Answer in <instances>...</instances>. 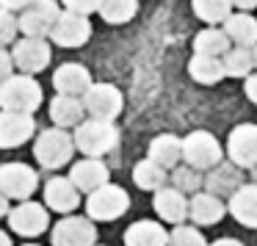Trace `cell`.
Returning a JSON list of instances; mask_svg holds the SVG:
<instances>
[{"mask_svg": "<svg viewBox=\"0 0 257 246\" xmlns=\"http://www.w3.org/2000/svg\"><path fill=\"white\" fill-rule=\"evenodd\" d=\"M227 158L240 169H254L257 166V125L243 122L238 128H232V133L227 136Z\"/></svg>", "mask_w": 257, "mask_h": 246, "instance_id": "cell-11", "label": "cell"}, {"mask_svg": "<svg viewBox=\"0 0 257 246\" xmlns=\"http://www.w3.org/2000/svg\"><path fill=\"white\" fill-rule=\"evenodd\" d=\"M194 6V14L207 25H224L229 17H232V0H191Z\"/></svg>", "mask_w": 257, "mask_h": 246, "instance_id": "cell-29", "label": "cell"}, {"mask_svg": "<svg viewBox=\"0 0 257 246\" xmlns=\"http://www.w3.org/2000/svg\"><path fill=\"white\" fill-rule=\"evenodd\" d=\"M83 105L91 119H108V122H113L124 108V97L111 83H94L83 94Z\"/></svg>", "mask_w": 257, "mask_h": 246, "instance_id": "cell-12", "label": "cell"}, {"mask_svg": "<svg viewBox=\"0 0 257 246\" xmlns=\"http://www.w3.org/2000/svg\"><path fill=\"white\" fill-rule=\"evenodd\" d=\"M169 174H172V172L163 169L161 163L144 158V161H139L133 166V183H136V188L155 194V191H161V188H166V185H169Z\"/></svg>", "mask_w": 257, "mask_h": 246, "instance_id": "cell-25", "label": "cell"}, {"mask_svg": "<svg viewBox=\"0 0 257 246\" xmlns=\"http://www.w3.org/2000/svg\"><path fill=\"white\" fill-rule=\"evenodd\" d=\"M136 12H139V0H102L97 14L108 25H124L136 17Z\"/></svg>", "mask_w": 257, "mask_h": 246, "instance_id": "cell-32", "label": "cell"}, {"mask_svg": "<svg viewBox=\"0 0 257 246\" xmlns=\"http://www.w3.org/2000/svg\"><path fill=\"white\" fill-rule=\"evenodd\" d=\"M224 31L235 47H257V20L249 12H235L224 23Z\"/></svg>", "mask_w": 257, "mask_h": 246, "instance_id": "cell-26", "label": "cell"}, {"mask_svg": "<svg viewBox=\"0 0 257 246\" xmlns=\"http://www.w3.org/2000/svg\"><path fill=\"white\" fill-rule=\"evenodd\" d=\"M229 216L249 229H257V183H243L227 199Z\"/></svg>", "mask_w": 257, "mask_h": 246, "instance_id": "cell-21", "label": "cell"}, {"mask_svg": "<svg viewBox=\"0 0 257 246\" xmlns=\"http://www.w3.org/2000/svg\"><path fill=\"white\" fill-rule=\"evenodd\" d=\"M251 183H257V166L251 169Z\"/></svg>", "mask_w": 257, "mask_h": 246, "instance_id": "cell-43", "label": "cell"}, {"mask_svg": "<svg viewBox=\"0 0 257 246\" xmlns=\"http://www.w3.org/2000/svg\"><path fill=\"white\" fill-rule=\"evenodd\" d=\"M232 39L227 36L224 28H205L196 34L194 39V53L196 56H213V58H224L232 50Z\"/></svg>", "mask_w": 257, "mask_h": 246, "instance_id": "cell-27", "label": "cell"}, {"mask_svg": "<svg viewBox=\"0 0 257 246\" xmlns=\"http://www.w3.org/2000/svg\"><path fill=\"white\" fill-rule=\"evenodd\" d=\"M0 3H3V9H6V12L23 14V12H28L34 3H39V0H0Z\"/></svg>", "mask_w": 257, "mask_h": 246, "instance_id": "cell-37", "label": "cell"}, {"mask_svg": "<svg viewBox=\"0 0 257 246\" xmlns=\"http://www.w3.org/2000/svg\"><path fill=\"white\" fill-rule=\"evenodd\" d=\"M61 6L67 9V12H75V14H83V17H89V14L100 12L102 0H61Z\"/></svg>", "mask_w": 257, "mask_h": 246, "instance_id": "cell-35", "label": "cell"}, {"mask_svg": "<svg viewBox=\"0 0 257 246\" xmlns=\"http://www.w3.org/2000/svg\"><path fill=\"white\" fill-rule=\"evenodd\" d=\"M45 205L61 216H72L75 207H80V191L69 177H53L45 183Z\"/></svg>", "mask_w": 257, "mask_h": 246, "instance_id": "cell-17", "label": "cell"}, {"mask_svg": "<svg viewBox=\"0 0 257 246\" xmlns=\"http://www.w3.org/2000/svg\"><path fill=\"white\" fill-rule=\"evenodd\" d=\"M34 133H36V122L31 113L3 111V116H0V147L3 150H17L28 139H34Z\"/></svg>", "mask_w": 257, "mask_h": 246, "instance_id": "cell-15", "label": "cell"}, {"mask_svg": "<svg viewBox=\"0 0 257 246\" xmlns=\"http://www.w3.org/2000/svg\"><path fill=\"white\" fill-rule=\"evenodd\" d=\"M108 177H111V172H108V166L100 158H83V161H75L72 166H69V180H72V183L78 185V191L86 196L94 194L102 185H108Z\"/></svg>", "mask_w": 257, "mask_h": 246, "instance_id": "cell-16", "label": "cell"}, {"mask_svg": "<svg viewBox=\"0 0 257 246\" xmlns=\"http://www.w3.org/2000/svg\"><path fill=\"white\" fill-rule=\"evenodd\" d=\"M169 246H210L196 224H177L169 232Z\"/></svg>", "mask_w": 257, "mask_h": 246, "instance_id": "cell-33", "label": "cell"}, {"mask_svg": "<svg viewBox=\"0 0 257 246\" xmlns=\"http://www.w3.org/2000/svg\"><path fill=\"white\" fill-rule=\"evenodd\" d=\"M224 152L227 150H221L218 139L207 130H194L183 139V163L199 169V172H210L221 161H227Z\"/></svg>", "mask_w": 257, "mask_h": 246, "instance_id": "cell-4", "label": "cell"}, {"mask_svg": "<svg viewBox=\"0 0 257 246\" xmlns=\"http://www.w3.org/2000/svg\"><path fill=\"white\" fill-rule=\"evenodd\" d=\"M91 86H94V80H91V72L83 64H61V67L53 72V89H56L58 94L83 97Z\"/></svg>", "mask_w": 257, "mask_h": 246, "instance_id": "cell-18", "label": "cell"}, {"mask_svg": "<svg viewBox=\"0 0 257 246\" xmlns=\"http://www.w3.org/2000/svg\"><path fill=\"white\" fill-rule=\"evenodd\" d=\"M20 34H23V31H20V14L3 9V12H0V45L12 47Z\"/></svg>", "mask_w": 257, "mask_h": 246, "instance_id": "cell-34", "label": "cell"}, {"mask_svg": "<svg viewBox=\"0 0 257 246\" xmlns=\"http://www.w3.org/2000/svg\"><path fill=\"white\" fill-rule=\"evenodd\" d=\"M210 246H243V243H240L238 238H218V240H213Z\"/></svg>", "mask_w": 257, "mask_h": 246, "instance_id": "cell-40", "label": "cell"}, {"mask_svg": "<svg viewBox=\"0 0 257 246\" xmlns=\"http://www.w3.org/2000/svg\"><path fill=\"white\" fill-rule=\"evenodd\" d=\"M89 36H91L89 17L64 9L58 23H56V28H53V34H50V39H53V45H58V47H83L86 42H89Z\"/></svg>", "mask_w": 257, "mask_h": 246, "instance_id": "cell-14", "label": "cell"}, {"mask_svg": "<svg viewBox=\"0 0 257 246\" xmlns=\"http://www.w3.org/2000/svg\"><path fill=\"white\" fill-rule=\"evenodd\" d=\"M9 50H12V56H14L17 72H23V75L45 72V69L50 67V58H53L50 42L47 39H34V36H20Z\"/></svg>", "mask_w": 257, "mask_h": 246, "instance_id": "cell-8", "label": "cell"}, {"mask_svg": "<svg viewBox=\"0 0 257 246\" xmlns=\"http://www.w3.org/2000/svg\"><path fill=\"white\" fill-rule=\"evenodd\" d=\"M232 6L238 12H251V9H257V0H232Z\"/></svg>", "mask_w": 257, "mask_h": 246, "instance_id": "cell-39", "label": "cell"}, {"mask_svg": "<svg viewBox=\"0 0 257 246\" xmlns=\"http://www.w3.org/2000/svg\"><path fill=\"white\" fill-rule=\"evenodd\" d=\"M9 202H12V199H9V196H0V213H3V218H9V213L14 210V207L9 205Z\"/></svg>", "mask_w": 257, "mask_h": 246, "instance_id": "cell-41", "label": "cell"}, {"mask_svg": "<svg viewBox=\"0 0 257 246\" xmlns=\"http://www.w3.org/2000/svg\"><path fill=\"white\" fill-rule=\"evenodd\" d=\"M75 144L83 158H102L116 150L119 144V130L108 119H86L80 128H75Z\"/></svg>", "mask_w": 257, "mask_h": 246, "instance_id": "cell-2", "label": "cell"}, {"mask_svg": "<svg viewBox=\"0 0 257 246\" xmlns=\"http://www.w3.org/2000/svg\"><path fill=\"white\" fill-rule=\"evenodd\" d=\"M50 246H97V227L89 216H64L50 229Z\"/></svg>", "mask_w": 257, "mask_h": 246, "instance_id": "cell-9", "label": "cell"}, {"mask_svg": "<svg viewBox=\"0 0 257 246\" xmlns=\"http://www.w3.org/2000/svg\"><path fill=\"white\" fill-rule=\"evenodd\" d=\"M36 188H39V174L28 163L12 161V163H3L0 166V194L3 196L25 202L36 194Z\"/></svg>", "mask_w": 257, "mask_h": 246, "instance_id": "cell-7", "label": "cell"}, {"mask_svg": "<svg viewBox=\"0 0 257 246\" xmlns=\"http://www.w3.org/2000/svg\"><path fill=\"white\" fill-rule=\"evenodd\" d=\"M251 50H254V67H257V47H251Z\"/></svg>", "mask_w": 257, "mask_h": 246, "instance_id": "cell-44", "label": "cell"}, {"mask_svg": "<svg viewBox=\"0 0 257 246\" xmlns=\"http://www.w3.org/2000/svg\"><path fill=\"white\" fill-rule=\"evenodd\" d=\"M50 207H45V202H34L25 199L9 213L6 224L14 235H23V238H39L47 227H50Z\"/></svg>", "mask_w": 257, "mask_h": 246, "instance_id": "cell-6", "label": "cell"}, {"mask_svg": "<svg viewBox=\"0 0 257 246\" xmlns=\"http://www.w3.org/2000/svg\"><path fill=\"white\" fill-rule=\"evenodd\" d=\"M152 207H155L158 218L163 224H185V218H191V196L177 191L174 185H166V188L155 191L152 194Z\"/></svg>", "mask_w": 257, "mask_h": 246, "instance_id": "cell-13", "label": "cell"}, {"mask_svg": "<svg viewBox=\"0 0 257 246\" xmlns=\"http://www.w3.org/2000/svg\"><path fill=\"white\" fill-rule=\"evenodd\" d=\"M0 246H14L12 243V229H3V232H0Z\"/></svg>", "mask_w": 257, "mask_h": 246, "instance_id": "cell-42", "label": "cell"}, {"mask_svg": "<svg viewBox=\"0 0 257 246\" xmlns=\"http://www.w3.org/2000/svg\"><path fill=\"white\" fill-rule=\"evenodd\" d=\"M86 216L94 218V221H116L127 213L130 207V194L122 188V185H102L94 194L86 196Z\"/></svg>", "mask_w": 257, "mask_h": 246, "instance_id": "cell-5", "label": "cell"}, {"mask_svg": "<svg viewBox=\"0 0 257 246\" xmlns=\"http://www.w3.org/2000/svg\"><path fill=\"white\" fill-rule=\"evenodd\" d=\"M169 185H174L177 191L194 196V194H199V191H205V177H202L199 169L188 166V163H180V166L172 169V174H169Z\"/></svg>", "mask_w": 257, "mask_h": 246, "instance_id": "cell-30", "label": "cell"}, {"mask_svg": "<svg viewBox=\"0 0 257 246\" xmlns=\"http://www.w3.org/2000/svg\"><path fill=\"white\" fill-rule=\"evenodd\" d=\"M229 213L227 202L210 191H199L191 196V224L196 227H213Z\"/></svg>", "mask_w": 257, "mask_h": 246, "instance_id": "cell-19", "label": "cell"}, {"mask_svg": "<svg viewBox=\"0 0 257 246\" xmlns=\"http://www.w3.org/2000/svg\"><path fill=\"white\" fill-rule=\"evenodd\" d=\"M50 119L56 128H80L86 122V105L83 97H69V94H56L50 100Z\"/></svg>", "mask_w": 257, "mask_h": 246, "instance_id": "cell-22", "label": "cell"}, {"mask_svg": "<svg viewBox=\"0 0 257 246\" xmlns=\"http://www.w3.org/2000/svg\"><path fill=\"white\" fill-rule=\"evenodd\" d=\"M75 150H78L75 136L69 133V130H64V128L42 130V133L36 136V141H34V158L39 161L42 169H50V172L67 166V163L72 161Z\"/></svg>", "mask_w": 257, "mask_h": 246, "instance_id": "cell-1", "label": "cell"}, {"mask_svg": "<svg viewBox=\"0 0 257 246\" xmlns=\"http://www.w3.org/2000/svg\"><path fill=\"white\" fill-rule=\"evenodd\" d=\"M147 158L172 172V169H177L180 163H183V139H177V136H172V133L155 136V139L150 141V147H147Z\"/></svg>", "mask_w": 257, "mask_h": 246, "instance_id": "cell-24", "label": "cell"}, {"mask_svg": "<svg viewBox=\"0 0 257 246\" xmlns=\"http://www.w3.org/2000/svg\"><path fill=\"white\" fill-rule=\"evenodd\" d=\"M188 75L191 80H196L199 86H216L218 80L227 75L224 69V58H213V56H191L188 61Z\"/></svg>", "mask_w": 257, "mask_h": 246, "instance_id": "cell-28", "label": "cell"}, {"mask_svg": "<svg viewBox=\"0 0 257 246\" xmlns=\"http://www.w3.org/2000/svg\"><path fill=\"white\" fill-rule=\"evenodd\" d=\"M97 246H100V243H97Z\"/></svg>", "mask_w": 257, "mask_h": 246, "instance_id": "cell-46", "label": "cell"}, {"mask_svg": "<svg viewBox=\"0 0 257 246\" xmlns=\"http://www.w3.org/2000/svg\"><path fill=\"white\" fill-rule=\"evenodd\" d=\"M224 69H227V78H249L254 75V50L251 47H232V50L224 56Z\"/></svg>", "mask_w": 257, "mask_h": 246, "instance_id": "cell-31", "label": "cell"}, {"mask_svg": "<svg viewBox=\"0 0 257 246\" xmlns=\"http://www.w3.org/2000/svg\"><path fill=\"white\" fill-rule=\"evenodd\" d=\"M14 69H17V64H14L12 50H9V47H3V50H0V75H3V80L12 78Z\"/></svg>", "mask_w": 257, "mask_h": 246, "instance_id": "cell-36", "label": "cell"}, {"mask_svg": "<svg viewBox=\"0 0 257 246\" xmlns=\"http://www.w3.org/2000/svg\"><path fill=\"white\" fill-rule=\"evenodd\" d=\"M169 232L155 218H141L124 229V246H169Z\"/></svg>", "mask_w": 257, "mask_h": 246, "instance_id": "cell-23", "label": "cell"}, {"mask_svg": "<svg viewBox=\"0 0 257 246\" xmlns=\"http://www.w3.org/2000/svg\"><path fill=\"white\" fill-rule=\"evenodd\" d=\"M246 97H249V100L257 105V72L246 78Z\"/></svg>", "mask_w": 257, "mask_h": 246, "instance_id": "cell-38", "label": "cell"}, {"mask_svg": "<svg viewBox=\"0 0 257 246\" xmlns=\"http://www.w3.org/2000/svg\"><path fill=\"white\" fill-rule=\"evenodd\" d=\"M23 246H39V243H23Z\"/></svg>", "mask_w": 257, "mask_h": 246, "instance_id": "cell-45", "label": "cell"}, {"mask_svg": "<svg viewBox=\"0 0 257 246\" xmlns=\"http://www.w3.org/2000/svg\"><path fill=\"white\" fill-rule=\"evenodd\" d=\"M64 9L58 6L56 0H39L28 12L20 14V31L23 36H34V39H47L56 28L58 17H61Z\"/></svg>", "mask_w": 257, "mask_h": 246, "instance_id": "cell-10", "label": "cell"}, {"mask_svg": "<svg viewBox=\"0 0 257 246\" xmlns=\"http://www.w3.org/2000/svg\"><path fill=\"white\" fill-rule=\"evenodd\" d=\"M240 185H243L240 166H235L229 158H227V161H221L216 169H210V172L205 174V191L221 196V199H229V196H232Z\"/></svg>", "mask_w": 257, "mask_h": 246, "instance_id": "cell-20", "label": "cell"}, {"mask_svg": "<svg viewBox=\"0 0 257 246\" xmlns=\"http://www.w3.org/2000/svg\"><path fill=\"white\" fill-rule=\"evenodd\" d=\"M0 105L3 111L14 113H34L42 105V86L34 75H12L0 86Z\"/></svg>", "mask_w": 257, "mask_h": 246, "instance_id": "cell-3", "label": "cell"}]
</instances>
